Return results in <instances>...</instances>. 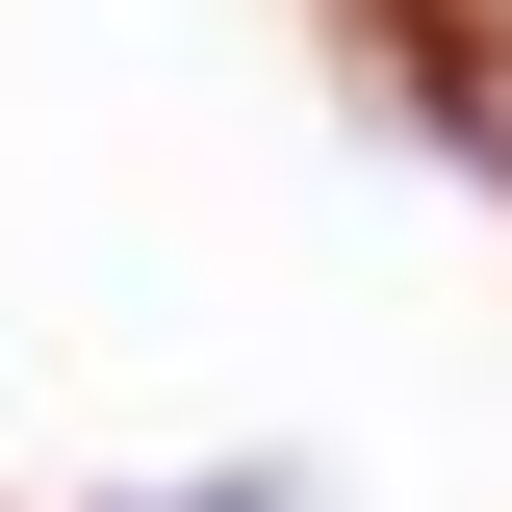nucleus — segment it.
I'll use <instances>...</instances> for the list:
<instances>
[{
    "mask_svg": "<svg viewBox=\"0 0 512 512\" xmlns=\"http://www.w3.org/2000/svg\"><path fill=\"white\" fill-rule=\"evenodd\" d=\"M180 512H282V487H256V461H231V487H180Z\"/></svg>",
    "mask_w": 512,
    "mask_h": 512,
    "instance_id": "nucleus-1",
    "label": "nucleus"
}]
</instances>
